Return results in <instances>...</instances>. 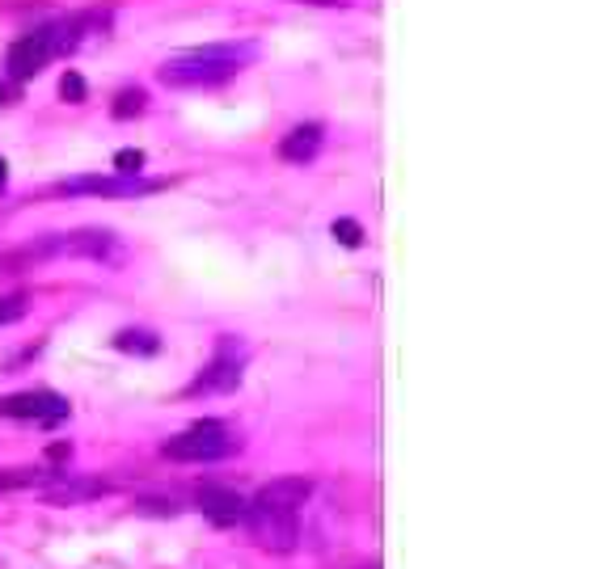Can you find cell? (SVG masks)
Returning <instances> with one entry per match:
<instances>
[{
  "mask_svg": "<svg viewBox=\"0 0 608 569\" xmlns=\"http://www.w3.org/2000/svg\"><path fill=\"white\" fill-rule=\"evenodd\" d=\"M254 55V47H203V51H186L173 55L157 68L161 85L170 89H211L224 85L229 76L241 72V63Z\"/></svg>",
  "mask_w": 608,
  "mask_h": 569,
  "instance_id": "obj_1",
  "label": "cell"
},
{
  "mask_svg": "<svg viewBox=\"0 0 608 569\" xmlns=\"http://www.w3.org/2000/svg\"><path fill=\"white\" fill-rule=\"evenodd\" d=\"M241 448L237 439H232V430L224 422H195L191 430H182V435L165 439V456L170 460H182V464H216L224 460V456H232V451Z\"/></svg>",
  "mask_w": 608,
  "mask_h": 569,
  "instance_id": "obj_2",
  "label": "cell"
},
{
  "mask_svg": "<svg viewBox=\"0 0 608 569\" xmlns=\"http://www.w3.org/2000/svg\"><path fill=\"white\" fill-rule=\"evenodd\" d=\"M245 523H250L254 545L267 548V553H292V548L300 545V510L250 502V506H245Z\"/></svg>",
  "mask_w": 608,
  "mask_h": 569,
  "instance_id": "obj_3",
  "label": "cell"
},
{
  "mask_svg": "<svg viewBox=\"0 0 608 569\" xmlns=\"http://www.w3.org/2000/svg\"><path fill=\"white\" fill-rule=\"evenodd\" d=\"M68 413H73L68 397L47 392V388H38V392H17V397L0 400V418H22V422H38V426H55V422H64Z\"/></svg>",
  "mask_w": 608,
  "mask_h": 569,
  "instance_id": "obj_4",
  "label": "cell"
},
{
  "mask_svg": "<svg viewBox=\"0 0 608 569\" xmlns=\"http://www.w3.org/2000/svg\"><path fill=\"white\" fill-rule=\"evenodd\" d=\"M60 194H102V198H140V194H157L161 182H148L140 173H114V178H68L55 186Z\"/></svg>",
  "mask_w": 608,
  "mask_h": 569,
  "instance_id": "obj_5",
  "label": "cell"
},
{
  "mask_svg": "<svg viewBox=\"0 0 608 569\" xmlns=\"http://www.w3.org/2000/svg\"><path fill=\"white\" fill-rule=\"evenodd\" d=\"M241 367H245V351L237 338H224L220 342L216 359L207 363V371L191 384V392H232L241 384Z\"/></svg>",
  "mask_w": 608,
  "mask_h": 569,
  "instance_id": "obj_6",
  "label": "cell"
},
{
  "mask_svg": "<svg viewBox=\"0 0 608 569\" xmlns=\"http://www.w3.org/2000/svg\"><path fill=\"white\" fill-rule=\"evenodd\" d=\"M55 30H38V34H25L9 47V76L13 81H30L34 72H43V63L55 55Z\"/></svg>",
  "mask_w": 608,
  "mask_h": 569,
  "instance_id": "obj_7",
  "label": "cell"
},
{
  "mask_svg": "<svg viewBox=\"0 0 608 569\" xmlns=\"http://www.w3.org/2000/svg\"><path fill=\"white\" fill-rule=\"evenodd\" d=\"M38 254H73V257H110L114 254V232H73V236H51L38 245Z\"/></svg>",
  "mask_w": 608,
  "mask_h": 569,
  "instance_id": "obj_8",
  "label": "cell"
},
{
  "mask_svg": "<svg viewBox=\"0 0 608 569\" xmlns=\"http://www.w3.org/2000/svg\"><path fill=\"white\" fill-rule=\"evenodd\" d=\"M199 510L216 527H232V523L245 519V497L237 489H229V485H203L199 489Z\"/></svg>",
  "mask_w": 608,
  "mask_h": 569,
  "instance_id": "obj_9",
  "label": "cell"
},
{
  "mask_svg": "<svg viewBox=\"0 0 608 569\" xmlns=\"http://www.w3.org/2000/svg\"><path fill=\"white\" fill-rule=\"evenodd\" d=\"M313 497V481L309 477H279V481L262 485L254 494V502H267V506H288V510H300L304 502Z\"/></svg>",
  "mask_w": 608,
  "mask_h": 569,
  "instance_id": "obj_10",
  "label": "cell"
},
{
  "mask_svg": "<svg viewBox=\"0 0 608 569\" xmlns=\"http://www.w3.org/2000/svg\"><path fill=\"white\" fill-rule=\"evenodd\" d=\"M321 152V127L317 122H304V127H292V131L283 135L279 144V157L292 160V165H304V160H313Z\"/></svg>",
  "mask_w": 608,
  "mask_h": 569,
  "instance_id": "obj_11",
  "label": "cell"
},
{
  "mask_svg": "<svg viewBox=\"0 0 608 569\" xmlns=\"http://www.w3.org/2000/svg\"><path fill=\"white\" fill-rule=\"evenodd\" d=\"M114 351H127V354H157L161 351V338L152 329H123L114 333Z\"/></svg>",
  "mask_w": 608,
  "mask_h": 569,
  "instance_id": "obj_12",
  "label": "cell"
},
{
  "mask_svg": "<svg viewBox=\"0 0 608 569\" xmlns=\"http://www.w3.org/2000/svg\"><path fill=\"white\" fill-rule=\"evenodd\" d=\"M55 489H51V502H85V497H98V494H106V485L102 481H64V473L55 477Z\"/></svg>",
  "mask_w": 608,
  "mask_h": 569,
  "instance_id": "obj_13",
  "label": "cell"
},
{
  "mask_svg": "<svg viewBox=\"0 0 608 569\" xmlns=\"http://www.w3.org/2000/svg\"><path fill=\"white\" fill-rule=\"evenodd\" d=\"M144 89H123L119 97H114V106H110V114H114V119H132V114H140V110H144Z\"/></svg>",
  "mask_w": 608,
  "mask_h": 569,
  "instance_id": "obj_14",
  "label": "cell"
},
{
  "mask_svg": "<svg viewBox=\"0 0 608 569\" xmlns=\"http://www.w3.org/2000/svg\"><path fill=\"white\" fill-rule=\"evenodd\" d=\"M329 232H334V241L347 245V249H359V245H364V228H359L355 219H334Z\"/></svg>",
  "mask_w": 608,
  "mask_h": 569,
  "instance_id": "obj_15",
  "label": "cell"
},
{
  "mask_svg": "<svg viewBox=\"0 0 608 569\" xmlns=\"http://www.w3.org/2000/svg\"><path fill=\"white\" fill-rule=\"evenodd\" d=\"M60 97H64V101H73V106H81V101L89 97L85 81H81L76 72H64V81H60Z\"/></svg>",
  "mask_w": 608,
  "mask_h": 569,
  "instance_id": "obj_16",
  "label": "cell"
},
{
  "mask_svg": "<svg viewBox=\"0 0 608 569\" xmlns=\"http://www.w3.org/2000/svg\"><path fill=\"white\" fill-rule=\"evenodd\" d=\"M144 169V152H135V148H123L119 157H114V173H140Z\"/></svg>",
  "mask_w": 608,
  "mask_h": 569,
  "instance_id": "obj_17",
  "label": "cell"
},
{
  "mask_svg": "<svg viewBox=\"0 0 608 569\" xmlns=\"http://www.w3.org/2000/svg\"><path fill=\"white\" fill-rule=\"evenodd\" d=\"M135 506L144 510V515H170V519L178 515V506H173V502H135Z\"/></svg>",
  "mask_w": 608,
  "mask_h": 569,
  "instance_id": "obj_18",
  "label": "cell"
},
{
  "mask_svg": "<svg viewBox=\"0 0 608 569\" xmlns=\"http://www.w3.org/2000/svg\"><path fill=\"white\" fill-rule=\"evenodd\" d=\"M5 182H9V165H5V157H0V190H5Z\"/></svg>",
  "mask_w": 608,
  "mask_h": 569,
  "instance_id": "obj_19",
  "label": "cell"
},
{
  "mask_svg": "<svg viewBox=\"0 0 608 569\" xmlns=\"http://www.w3.org/2000/svg\"><path fill=\"white\" fill-rule=\"evenodd\" d=\"M5 97H9V89H5V85H0V106H5Z\"/></svg>",
  "mask_w": 608,
  "mask_h": 569,
  "instance_id": "obj_20",
  "label": "cell"
},
{
  "mask_svg": "<svg viewBox=\"0 0 608 569\" xmlns=\"http://www.w3.org/2000/svg\"><path fill=\"white\" fill-rule=\"evenodd\" d=\"M313 5H338V0H313Z\"/></svg>",
  "mask_w": 608,
  "mask_h": 569,
  "instance_id": "obj_21",
  "label": "cell"
},
{
  "mask_svg": "<svg viewBox=\"0 0 608 569\" xmlns=\"http://www.w3.org/2000/svg\"><path fill=\"white\" fill-rule=\"evenodd\" d=\"M372 569H377V565H372Z\"/></svg>",
  "mask_w": 608,
  "mask_h": 569,
  "instance_id": "obj_22",
  "label": "cell"
}]
</instances>
